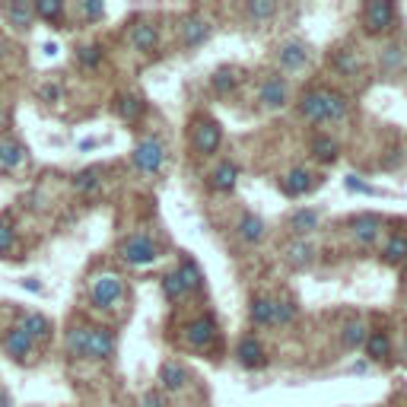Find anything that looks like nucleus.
Returning a JSON list of instances; mask_svg holds the SVG:
<instances>
[{
	"label": "nucleus",
	"mask_w": 407,
	"mask_h": 407,
	"mask_svg": "<svg viewBox=\"0 0 407 407\" xmlns=\"http://www.w3.org/2000/svg\"><path fill=\"white\" fill-rule=\"evenodd\" d=\"M299 111H303V118H309V121H338V118H344L347 102L338 92L315 90V92H309V96H303Z\"/></svg>",
	"instance_id": "f257e3e1"
},
{
	"label": "nucleus",
	"mask_w": 407,
	"mask_h": 407,
	"mask_svg": "<svg viewBox=\"0 0 407 407\" xmlns=\"http://www.w3.org/2000/svg\"><path fill=\"white\" fill-rule=\"evenodd\" d=\"M121 296H125V280L111 274V270H102L90 280V303L96 309H115L121 303Z\"/></svg>",
	"instance_id": "f03ea898"
},
{
	"label": "nucleus",
	"mask_w": 407,
	"mask_h": 407,
	"mask_svg": "<svg viewBox=\"0 0 407 407\" xmlns=\"http://www.w3.org/2000/svg\"><path fill=\"white\" fill-rule=\"evenodd\" d=\"M0 347H4V353H7V357L13 359V363H20V366H29V363L35 359V340L29 338L26 331H22L20 324L7 328V334H4Z\"/></svg>",
	"instance_id": "7ed1b4c3"
},
{
	"label": "nucleus",
	"mask_w": 407,
	"mask_h": 407,
	"mask_svg": "<svg viewBox=\"0 0 407 407\" xmlns=\"http://www.w3.org/2000/svg\"><path fill=\"white\" fill-rule=\"evenodd\" d=\"M121 258H125L127 264H134V268H146V264H153L159 258V249L156 242L150 239V235H131V239L121 242Z\"/></svg>",
	"instance_id": "20e7f679"
},
{
	"label": "nucleus",
	"mask_w": 407,
	"mask_h": 407,
	"mask_svg": "<svg viewBox=\"0 0 407 407\" xmlns=\"http://www.w3.org/2000/svg\"><path fill=\"white\" fill-rule=\"evenodd\" d=\"M163 159H166V150H163V144H159L156 137H144L134 146V166L146 175L159 172V169H163Z\"/></svg>",
	"instance_id": "39448f33"
},
{
	"label": "nucleus",
	"mask_w": 407,
	"mask_h": 407,
	"mask_svg": "<svg viewBox=\"0 0 407 407\" xmlns=\"http://www.w3.org/2000/svg\"><path fill=\"white\" fill-rule=\"evenodd\" d=\"M26 159H29V153L20 140H13V137L0 140V175H13L16 169L26 166Z\"/></svg>",
	"instance_id": "423d86ee"
},
{
	"label": "nucleus",
	"mask_w": 407,
	"mask_h": 407,
	"mask_svg": "<svg viewBox=\"0 0 407 407\" xmlns=\"http://www.w3.org/2000/svg\"><path fill=\"white\" fill-rule=\"evenodd\" d=\"M115 353V334L109 328H90V344H86V359H109Z\"/></svg>",
	"instance_id": "0eeeda50"
},
{
	"label": "nucleus",
	"mask_w": 407,
	"mask_h": 407,
	"mask_svg": "<svg viewBox=\"0 0 407 407\" xmlns=\"http://www.w3.org/2000/svg\"><path fill=\"white\" fill-rule=\"evenodd\" d=\"M214 338H216V324H214V318H194L191 324L185 328V340L191 347H210L214 344Z\"/></svg>",
	"instance_id": "6e6552de"
},
{
	"label": "nucleus",
	"mask_w": 407,
	"mask_h": 407,
	"mask_svg": "<svg viewBox=\"0 0 407 407\" xmlns=\"http://www.w3.org/2000/svg\"><path fill=\"white\" fill-rule=\"evenodd\" d=\"M392 20H394V7L385 4V0H373V4L366 7V29H369V32H382V29H388Z\"/></svg>",
	"instance_id": "1a4fd4ad"
},
{
	"label": "nucleus",
	"mask_w": 407,
	"mask_h": 407,
	"mask_svg": "<svg viewBox=\"0 0 407 407\" xmlns=\"http://www.w3.org/2000/svg\"><path fill=\"white\" fill-rule=\"evenodd\" d=\"M216 146H220V127L214 121H200L194 127V150L207 156V153H216Z\"/></svg>",
	"instance_id": "9d476101"
},
{
	"label": "nucleus",
	"mask_w": 407,
	"mask_h": 407,
	"mask_svg": "<svg viewBox=\"0 0 407 407\" xmlns=\"http://www.w3.org/2000/svg\"><path fill=\"white\" fill-rule=\"evenodd\" d=\"M20 328L32 340H48L51 338V322L42 315V312H26V315L20 318Z\"/></svg>",
	"instance_id": "9b49d317"
},
{
	"label": "nucleus",
	"mask_w": 407,
	"mask_h": 407,
	"mask_svg": "<svg viewBox=\"0 0 407 407\" xmlns=\"http://www.w3.org/2000/svg\"><path fill=\"white\" fill-rule=\"evenodd\" d=\"M92 324H70L67 328V353L74 359H86V344H90Z\"/></svg>",
	"instance_id": "f8f14e48"
},
{
	"label": "nucleus",
	"mask_w": 407,
	"mask_h": 407,
	"mask_svg": "<svg viewBox=\"0 0 407 407\" xmlns=\"http://www.w3.org/2000/svg\"><path fill=\"white\" fill-rule=\"evenodd\" d=\"M235 357H239V363L245 366V369H261L268 359H264V350H261V344H258L255 338H245L239 344V350H235Z\"/></svg>",
	"instance_id": "ddd939ff"
},
{
	"label": "nucleus",
	"mask_w": 407,
	"mask_h": 407,
	"mask_svg": "<svg viewBox=\"0 0 407 407\" xmlns=\"http://www.w3.org/2000/svg\"><path fill=\"white\" fill-rule=\"evenodd\" d=\"M4 16H7L10 29H16V32H29L32 22H35L32 4H13V7H4Z\"/></svg>",
	"instance_id": "4468645a"
},
{
	"label": "nucleus",
	"mask_w": 407,
	"mask_h": 407,
	"mask_svg": "<svg viewBox=\"0 0 407 407\" xmlns=\"http://www.w3.org/2000/svg\"><path fill=\"white\" fill-rule=\"evenodd\" d=\"M277 57H280V67L287 70H299L305 61H309V51H305L303 42H287L280 51H277Z\"/></svg>",
	"instance_id": "2eb2a0df"
},
{
	"label": "nucleus",
	"mask_w": 407,
	"mask_h": 407,
	"mask_svg": "<svg viewBox=\"0 0 407 407\" xmlns=\"http://www.w3.org/2000/svg\"><path fill=\"white\" fill-rule=\"evenodd\" d=\"M179 29H181V39H185L188 48H194V45H200L207 39V22L200 20V16H185Z\"/></svg>",
	"instance_id": "dca6fc26"
},
{
	"label": "nucleus",
	"mask_w": 407,
	"mask_h": 407,
	"mask_svg": "<svg viewBox=\"0 0 407 407\" xmlns=\"http://www.w3.org/2000/svg\"><path fill=\"white\" fill-rule=\"evenodd\" d=\"M156 26H150V22H134L131 29V45L137 51H153L156 48Z\"/></svg>",
	"instance_id": "f3484780"
},
{
	"label": "nucleus",
	"mask_w": 407,
	"mask_h": 407,
	"mask_svg": "<svg viewBox=\"0 0 407 407\" xmlns=\"http://www.w3.org/2000/svg\"><path fill=\"white\" fill-rule=\"evenodd\" d=\"M261 102L268 105V109H280V105L287 102V86H283L280 76H270V80H264V86H261Z\"/></svg>",
	"instance_id": "a211bd4d"
},
{
	"label": "nucleus",
	"mask_w": 407,
	"mask_h": 407,
	"mask_svg": "<svg viewBox=\"0 0 407 407\" xmlns=\"http://www.w3.org/2000/svg\"><path fill=\"white\" fill-rule=\"evenodd\" d=\"M159 382H163L166 392H179V388L188 382V373L179 363H163V369H159Z\"/></svg>",
	"instance_id": "6ab92c4d"
},
{
	"label": "nucleus",
	"mask_w": 407,
	"mask_h": 407,
	"mask_svg": "<svg viewBox=\"0 0 407 407\" xmlns=\"http://www.w3.org/2000/svg\"><path fill=\"white\" fill-rule=\"evenodd\" d=\"M309 188H312V175L305 172V169H293V172L283 179V191L293 194V198H296V194H305Z\"/></svg>",
	"instance_id": "aec40b11"
},
{
	"label": "nucleus",
	"mask_w": 407,
	"mask_h": 407,
	"mask_svg": "<svg viewBox=\"0 0 407 407\" xmlns=\"http://www.w3.org/2000/svg\"><path fill=\"white\" fill-rule=\"evenodd\" d=\"M102 169H83V172H76L74 175V188L80 194H96L99 191V185H102Z\"/></svg>",
	"instance_id": "412c9836"
},
{
	"label": "nucleus",
	"mask_w": 407,
	"mask_h": 407,
	"mask_svg": "<svg viewBox=\"0 0 407 407\" xmlns=\"http://www.w3.org/2000/svg\"><path fill=\"white\" fill-rule=\"evenodd\" d=\"M379 229H382L379 216H357V220H353V235H357L359 242H373L375 235H379Z\"/></svg>",
	"instance_id": "4be33fe9"
},
{
	"label": "nucleus",
	"mask_w": 407,
	"mask_h": 407,
	"mask_svg": "<svg viewBox=\"0 0 407 407\" xmlns=\"http://www.w3.org/2000/svg\"><path fill=\"white\" fill-rule=\"evenodd\" d=\"M16 245V226H13V216L4 214L0 216V258H10Z\"/></svg>",
	"instance_id": "5701e85b"
},
{
	"label": "nucleus",
	"mask_w": 407,
	"mask_h": 407,
	"mask_svg": "<svg viewBox=\"0 0 407 407\" xmlns=\"http://www.w3.org/2000/svg\"><path fill=\"white\" fill-rule=\"evenodd\" d=\"M32 16L45 22H57L64 16V4L61 0H39V4H32Z\"/></svg>",
	"instance_id": "b1692460"
},
{
	"label": "nucleus",
	"mask_w": 407,
	"mask_h": 407,
	"mask_svg": "<svg viewBox=\"0 0 407 407\" xmlns=\"http://www.w3.org/2000/svg\"><path fill=\"white\" fill-rule=\"evenodd\" d=\"M239 235L245 242H261V235H264V223L258 220L255 214H245L242 216V223H239Z\"/></svg>",
	"instance_id": "393cba45"
},
{
	"label": "nucleus",
	"mask_w": 407,
	"mask_h": 407,
	"mask_svg": "<svg viewBox=\"0 0 407 407\" xmlns=\"http://www.w3.org/2000/svg\"><path fill=\"white\" fill-rule=\"evenodd\" d=\"M251 322L255 324H274V299L258 296L251 303Z\"/></svg>",
	"instance_id": "a878e982"
},
{
	"label": "nucleus",
	"mask_w": 407,
	"mask_h": 407,
	"mask_svg": "<svg viewBox=\"0 0 407 407\" xmlns=\"http://www.w3.org/2000/svg\"><path fill=\"white\" fill-rule=\"evenodd\" d=\"M235 175H239V169H235L233 163H223V166L214 172V188L216 191H233Z\"/></svg>",
	"instance_id": "bb28decb"
},
{
	"label": "nucleus",
	"mask_w": 407,
	"mask_h": 407,
	"mask_svg": "<svg viewBox=\"0 0 407 407\" xmlns=\"http://www.w3.org/2000/svg\"><path fill=\"white\" fill-rule=\"evenodd\" d=\"M76 61H80L83 70H96L102 64V48L99 45H83V48L76 51Z\"/></svg>",
	"instance_id": "cd10ccee"
},
{
	"label": "nucleus",
	"mask_w": 407,
	"mask_h": 407,
	"mask_svg": "<svg viewBox=\"0 0 407 407\" xmlns=\"http://www.w3.org/2000/svg\"><path fill=\"white\" fill-rule=\"evenodd\" d=\"M115 109H118V115L127 118V121H134V118L144 115V102H140L137 96H121V99H118Z\"/></svg>",
	"instance_id": "c85d7f7f"
},
{
	"label": "nucleus",
	"mask_w": 407,
	"mask_h": 407,
	"mask_svg": "<svg viewBox=\"0 0 407 407\" xmlns=\"http://www.w3.org/2000/svg\"><path fill=\"white\" fill-rule=\"evenodd\" d=\"M163 293H166V299H181L188 293V287L181 283V277H179V270H172V274H166L163 277Z\"/></svg>",
	"instance_id": "c756f323"
},
{
	"label": "nucleus",
	"mask_w": 407,
	"mask_h": 407,
	"mask_svg": "<svg viewBox=\"0 0 407 407\" xmlns=\"http://www.w3.org/2000/svg\"><path fill=\"white\" fill-rule=\"evenodd\" d=\"M318 226V214L315 210H296V214L290 216V229H296V233H309V229Z\"/></svg>",
	"instance_id": "7c9ffc66"
},
{
	"label": "nucleus",
	"mask_w": 407,
	"mask_h": 407,
	"mask_svg": "<svg viewBox=\"0 0 407 407\" xmlns=\"http://www.w3.org/2000/svg\"><path fill=\"white\" fill-rule=\"evenodd\" d=\"M382 255H385V261H392V264H394V261H401V258L407 255V239H404V235H392Z\"/></svg>",
	"instance_id": "2f4dec72"
},
{
	"label": "nucleus",
	"mask_w": 407,
	"mask_h": 407,
	"mask_svg": "<svg viewBox=\"0 0 407 407\" xmlns=\"http://www.w3.org/2000/svg\"><path fill=\"white\" fill-rule=\"evenodd\" d=\"M179 277H181V283H185L188 290H198L200 283H204V277H200V270H198V264L194 261H185L179 268Z\"/></svg>",
	"instance_id": "473e14b6"
},
{
	"label": "nucleus",
	"mask_w": 407,
	"mask_h": 407,
	"mask_svg": "<svg viewBox=\"0 0 407 407\" xmlns=\"http://www.w3.org/2000/svg\"><path fill=\"white\" fill-rule=\"evenodd\" d=\"M309 261H312V245H309V242H293V245H290V264L305 268Z\"/></svg>",
	"instance_id": "72a5a7b5"
},
{
	"label": "nucleus",
	"mask_w": 407,
	"mask_h": 407,
	"mask_svg": "<svg viewBox=\"0 0 407 407\" xmlns=\"http://www.w3.org/2000/svg\"><path fill=\"white\" fill-rule=\"evenodd\" d=\"M312 150H315V156L322 159V163H334V156H338V144L328 137H318L315 144H312Z\"/></svg>",
	"instance_id": "f704fd0d"
},
{
	"label": "nucleus",
	"mask_w": 407,
	"mask_h": 407,
	"mask_svg": "<svg viewBox=\"0 0 407 407\" xmlns=\"http://www.w3.org/2000/svg\"><path fill=\"white\" fill-rule=\"evenodd\" d=\"M334 67L340 70V74H357L359 70V61H357V55H353V51H338V55H334Z\"/></svg>",
	"instance_id": "c9c22d12"
},
{
	"label": "nucleus",
	"mask_w": 407,
	"mask_h": 407,
	"mask_svg": "<svg viewBox=\"0 0 407 407\" xmlns=\"http://www.w3.org/2000/svg\"><path fill=\"white\" fill-rule=\"evenodd\" d=\"M363 340H366V328H363V324H359V322L347 324V328H344V344L347 347H359Z\"/></svg>",
	"instance_id": "e433bc0d"
},
{
	"label": "nucleus",
	"mask_w": 407,
	"mask_h": 407,
	"mask_svg": "<svg viewBox=\"0 0 407 407\" xmlns=\"http://www.w3.org/2000/svg\"><path fill=\"white\" fill-rule=\"evenodd\" d=\"M366 350H369V357H373V359H382L388 353V338H385V334H373V338L366 340Z\"/></svg>",
	"instance_id": "4c0bfd02"
},
{
	"label": "nucleus",
	"mask_w": 407,
	"mask_h": 407,
	"mask_svg": "<svg viewBox=\"0 0 407 407\" xmlns=\"http://www.w3.org/2000/svg\"><path fill=\"white\" fill-rule=\"evenodd\" d=\"M274 4H268V0H255V4H249V16L251 20H268V16H274Z\"/></svg>",
	"instance_id": "58836bf2"
},
{
	"label": "nucleus",
	"mask_w": 407,
	"mask_h": 407,
	"mask_svg": "<svg viewBox=\"0 0 407 407\" xmlns=\"http://www.w3.org/2000/svg\"><path fill=\"white\" fill-rule=\"evenodd\" d=\"M235 86V74L233 70H220V74L214 76V90L216 92H229Z\"/></svg>",
	"instance_id": "ea45409f"
},
{
	"label": "nucleus",
	"mask_w": 407,
	"mask_h": 407,
	"mask_svg": "<svg viewBox=\"0 0 407 407\" xmlns=\"http://www.w3.org/2000/svg\"><path fill=\"white\" fill-rule=\"evenodd\" d=\"M293 315H296L293 303H274V322H293Z\"/></svg>",
	"instance_id": "a19ab883"
},
{
	"label": "nucleus",
	"mask_w": 407,
	"mask_h": 407,
	"mask_svg": "<svg viewBox=\"0 0 407 407\" xmlns=\"http://www.w3.org/2000/svg\"><path fill=\"white\" fill-rule=\"evenodd\" d=\"M39 96H42L45 102H57V99H61V86H57V83H42V86H39Z\"/></svg>",
	"instance_id": "79ce46f5"
},
{
	"label": "nucleus",
	"mask_w": 407,
	"mask_h": 407,
	"mask_svg": "<svg viewBox=\"0 0 407 407\" xmlns=\"http://www.w3.org/2000/svg\"><path fill=\"white\" fill-rule=\"evenodd\" d=\"M80 10H83L86 20H102V16H105V7H102V4H80Z\"/></svg>",
	"instance_id": "37998d69"
},
{
	"label": "nucleus",
	"mask_w": 407,
	"mask_h": 407,
	"mask_svg": "<svg viewBox=\"0 0 407 407\" xmlns=\"http://www.w3.org/2000/svg\"><path fill=\"white\" fill-rule=\"evenodd\" d=\"M144 407H166V398L159 392H146L144 394Z\"/></svg>",
	"instance_id": "c03bdc74"
},
{
	"label": "nucleus",
	"mask_w": 407,
	"mask_h": 407,
	"mask_svg": "<svg viewBox=\"0 0 407 407\" xmlns=\"http://www.w3.org/2000/svg\"><path fill=\"white\" fill-rule=\"evenodd\" d=\"M347 188H350V191H359V194H373V188L363 185V181L357 179V175H347Z\"/></svg>",
	"instance_id": "a18cd8bd"
},
{
	"label": "nucleus",
	"mask_w": 407,
	"mask_h": 407,
	"mask_svg": "<svg viewBox=\"0 0 407 407\" xmlns=\"http://www.w3.org/2000/svg\"><path fill=\"white\" fill-rule=\"evenodd\" d=\"M22 287H26L29 293H42V290H45L42 283H39V280H32V277H29V280H22Z\"/></svg>",
	"instance_id": "49530a36"
},
{
	"label": "nucleus",
	"mask_w": 407,
	"mask_h": 407,
	"mask_svg": "<svg viewBox=\"0 0 407 407\" xmlns=\"http://www.w3.org/2000/svg\"><path fill=\"white\" fill-rule=\"evenodd\" d=\"M401 61V55H398V48H388V64H398Z\"/></svg>",
	"instance_id": "de8ad7c7"
},
{
	"label": "nucleus",
	"mask_w": 407,
	"mask_h": 407,
	"mask_svg": "<svg viewBox=\"0 0 407 407\" xmlns=\"http://www.w3.org/2000/svg\"><path fill=\"white\" fill-rule=\"evenodd\" d=\"M0 407H10V394L7 392H0Z\"/></svg>",
	"instance_id": "09e8293b"
},
{
	"label": "nucleus",
	"mask_w": 407,
	"mask_h": 407,
	"mask_svg": "<svg viewBox=\"0 0 407 407\" xmlns=\"http://www.w3.org/2000/svg\"><path fill=\"white\" fill-rule=\"evenodd\" d=\"M404 357H407V340H404Z\"/></svg>",
	"instance_id": "8fccbe9b"
},
{
	"label": "nucleus",
	"mask_w": 407,
	"mask_h": 407,
	"mask_svg": "<svg viewBox=\"0 0 407 407\" xmlns=\"http://www.w3.org/2000/svg\"><path fill=\"white\" fill-rule=\"evenodd\" d=\"M0 55H4V45H0Z\"/></svg>",
	"instance_id": "3c124183"
},
{
	"label": "nucleus",
	"mask_w": 407,
	"mask_h": 407,
	"mask_svg": "<svg viewBox=\"0 0 407 407\" xmlns=\"http://www.w3.org/2000/svg\"><path fill=\"white\" fill-rule=\"evenodd\" d=\"M404 280H407V274H404Z\"/></svg>",
	"instance_id": "603ef678"
}]
</instances>
